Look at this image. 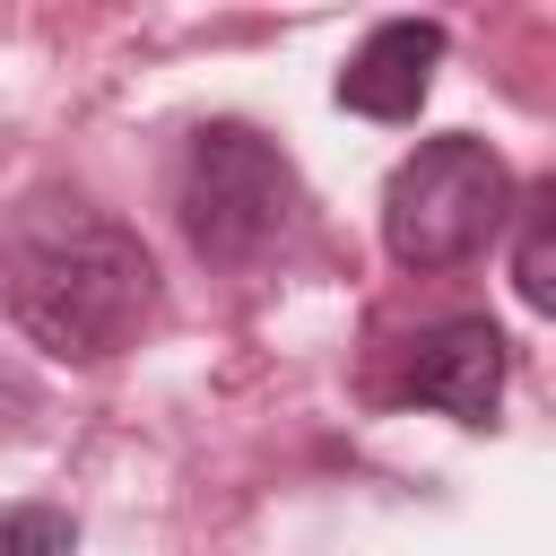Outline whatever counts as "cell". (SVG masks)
<instances>
[{"mask_svg": "<svg viewBox=\"0 0 556 556\" xmlns=\"http://www.w3.org/2000/svg\"><path fill=\"white\" fill-rule=\"evenodd\" d=\"M504 217H513V165L478 130L417 139V156H400V174L382 182V252L400 269H460L469 252L495 243Z\"/></svg>", "mask_w": 556, "mask_h": 556, "instance_id": "7a4b0ae2", "label": "cell"}, {"mask_svg": "<svg viewBox=\"0 0 556 556\" xmlns=\"http://www.w3.org/2000/svg\"><path fill=\"white\" fill-rule=\"evenodd\" d=\"M295 200H304V191H295V165H287L278 139H261L252 122H208V130L191 139L182 191H174L191 252H200V261H226V269L261 261V252L295 226Z\"/></svg>", "mask_w": 556, "mask_h": 556, "instance_id": "3957f363", "label": "cell"}, {"mask_svg": "<svg viewBox=\"0 0 556 556\" xmlns=\"http://www.w3.org/2000/svg\"><path fill=\"white\" fill-rule=\"evenodd\" d=\"M408 400H426L460 426H486L504 400V330L486 313H452V321L417 330L408 339Z\"/></svg>", "mask_w": 556, "mask_h": 556, "instance_id": "277c9868", "label": "cell"}, {"mask_svg": "<svg viewBox=\"0 0 556 556\" xmlns=\"http://www.w3.org/2000/svg\"><path fill=\"white\" fill-rule=\"evenodd\" d=\"M0 304H9V321L43 356L104 365V356H122L148 330V313H156V261H148V243L122 217L43 191L0 235Z\"/></svg>", "mask_w": 556, "mask_h": 556, "instance_id": "6da1fadb", "label": "cell"}, {"mask_svg": "<svg viewBox=\"0 0 556 556\" xmlns=\"http://www.w3.org/2000/svg\"><path fill=\"white\" fill-rule=\"evenodd\" d=\"M0 556H78V521L61 504H0Z\"/></svg>", "mask_w": 556, "mask_h": 556, "instance_id": "52a82bcc", "label": "cell"}, {"mask_svg": "<svg viewBox=\"0 0 556 556\" xmlns=\"http://www.w3.org/2000/svg\"><path fill=\"white\" fill-rule=\"evenodd\" d=\"M513 287L530 313L556 304V191H530L521 200V243H513Z\"/></svg>", "mask_w": 556, "mask_h": 556, "instance_id": "8992f818", "label": "cell"}, {"mask_svg": "<svg viewBox=\"0 0 556 556\" xmlns=\"http://www.w3.org/2000/svg\"><path fill=\"white\" fill-rule=\"evenodd\" d=\"M434 70H443V26H434V17H391V26H374V35L348 52L339 104L365 113V122H417Z\"/></svg>", "mask_w": 556, "mask_h": 556, "instance_id": "5b68a950", "label": "cell"}]
</instances>
